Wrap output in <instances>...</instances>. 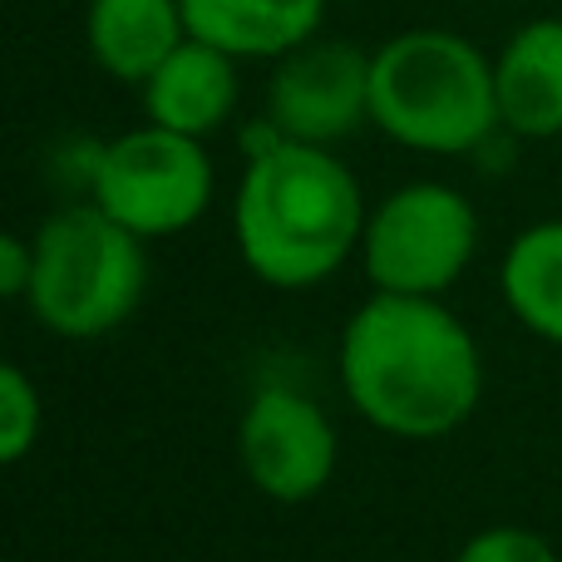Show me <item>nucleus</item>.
I'll return each mask as SVG.
<instances>
[{
	"instance_id": "f257e3e1",
	"label": "nucleus",
	"mask_w": 562,
	"mask_h": 562,
	"mask_svg": "<svg viewBox=\"0 0 562 562\" xmlns=\"http://www.w3.org/2000/svg\"><path fill=\"white\" fill-rule=\"evenodd\" d=\"M336 370L356 415L395 439L454 435L484 395L474 336L439 296H370L340 330Z\"/></svg>"
},
{
	"instance_id": "4468645a",
	"label": "nucleus",
	"mask_w": 562,
	"mask_h": 562,
	"mask_svg": "<svg viewBox=\"0 0 562 562\" xmlns=\"http://www.w3.org/2000/svg\"><path fill=\"white\" fill-rule=\"evenodd\" d=\"M40 390L15 360L0 366V459L20 464L30 454V445L40 439Z\"/></svg>"
},
{
	"instance_id": "39448f33",
	"label": "nucleus",
	"mask_w": 562,
	"mask_h": 562,
	"mask_svg": "<svg viewBox=\"0 0 562 562\" xmlns=\"http://www.w3.org/2000/svg\"><path fill=\"white\" fill-rule=\"evenodd\" d=\"M89 193L114 223H124L144 243L178 237L213 203V158L203 138L144 124L94 154Z\"/></svg>"
},
{
	"instance_id": "f03ea898",
	"label": "nucleus",
	"mask_w": 562,
	"mask_h": 562,
	"mask_svg": "<svg viewBox=\"0 0 562 562\" xmlns=\"http://www.w3.org/2000/svg\"><path fill=\"white\" fill-rule=\"evenodd\" d=\"M360 183L330 148L272 128L237 188V252L267 286L301 291L336 277L366 237Z\"/></svg>"
},
{
	"instance_id": "1a4fd4ad",
	"label": "nucleus",
	"mask_w": 562,
	"mask_h": 562,
	"mask_svg": "<svg viewBox=\"0 0 562 562\" xmlns=\"http://www.w3.org/2000/svg\"><path fill=\"white\" fill-rule=\"evenodd\" d=\"M498 119L518 138L562 134V15L518 25L494 55Z\"/></svg>"
},
{
	"instance_id": "0eeeda50",
	"label": "nucleus",
	"mask_w": 562,
	"mask_h": 562,
	"mask_svg": "<svg viewBox=\"0 0 562 562\" xmlns=\"http://www.w3.org/2000/svg\"><path fill=\"white\" fill-rule=\"evenodd\" d=\"M267 124L296 144H340L370 124V55L350 40H321L286 49L267 79Z\"/></svg>"
},
{
	"instance_id": "7ed1b4c3",
	"label": "nucleus",
	"mask_w": 562,
	"mask_h": 562,
	"mask_svg": "<svg viewBox=\"0 0 562 562\" xmlns=\"http://www.w3.org/2000/svg\"><path fill=\"white\" fill-rule=\"evenodd\" d=\"M370 124L415 154H474L504 128L494 59L454 30H400L370 49Z\"/></svg>"
},
{
	"instance_id": "9b49d317",
	"label": "nucleus",
	"mask_w": 562,
	"mask_h": 562,
	"mask_svg": "<svg viewBox=\"0 0 562 562\" xmlns=\"http://www.w3.org/2000/svg\"><path fill=\"white\" fill-rule=\"evenodd\" d=\"M85 40L109 79L144 85L188 40L183 0H89Z\"/></svg>"
},
{
	"instance_id": "423d86ee",
	"label": "nucleus",
	"mask_w": 562,
	"mask_h": 562,
	"mask_svg": "<svg viewBox=\"0 0 562 562\" xmlns=\"http://www.w3.org/2000/svg\"><path fill=\"white\" fill-rule=\"evenodd\" d=\"M479 247V217L459 188L409 183L366 217L360 257L375 291L439 296L464 277Z\"/></svg>"
},
{
	"instance_id": "2eb2a0df",
	"label": "nucleus",
	"mask_w": 562,
	"mask_h": 562,
	"mask_svg": "<svg viewBox=\"0 0 562 562\" xmlns=\"http://www.w3.org/2000/svg\"><path fill=\"white\" fill-rule=\"evenodd\" d=\"M454 562H562L553 553V543L528 528H484L459 548Z\"/></svg>"
},
{
	"instance_id": "f8f14e48",
	"label": "nucleus",
	"mask_w": 562,
	"mask_h": 562,
	"mask_svg": "<svg viewBox=\"0 0 562 562\" xmlns=\"http://www.w3.org/2000/svg\"><path fill=\"white\" fill-rule=\"evenodd\" d=\"M188 35L233 59H281L326 20V0H183Z\"/></svg>"
},
{
	"instance_id": "6e6552de",
	"label": "nucleus",
	"mask_w": 562,
	"mask_h": 562,
	"mask_svg": "<svg viewBox=\"0 0 562 562\" xmlns=\"http://www.w3.org/2000/svg\"><path fill=\"white\" fill-rule=\"evenodd\" d=\"M336 425L301 390L272 385L243 409L237 459H243V474L252 479V488L267 494L272 504L316 498L336 474Z\"/></svg>"
},
{
	"instance_id": "dca6fc26",
	"label": "nucleus",
	"mask_w": 562,
	"mask_h": 562,
	"mask_svg": "<svg viewBox=\"0 0 562 562\" xmlns=\"http://www.w3.org/2000/svg\"><path fill=\"white\" fill-rule=\"evenodd\" d=\"M30 281H35V243L5 237V243H0V291H5L10 301H25Z\"/></svg>"
},
{
	"instance_id": "9d476101",
	"label": "nucleus",
	"mask_w": 562,
	"mask_h": 562,
	"mask_svg": "<svg viewBox=\"0 0 562 562\" xmlns=\"http://www.w3.org/2000/svg\"><path fill=\"white\" fill-rule=\"evenodd\" d=\"M138 89H144L148 124L207 138L237 109V59L207 40L188 35Z\"/></svg>"
},
{
	"instance_id": "20e7f679",
	"label": "nucleus",
	"mask_w": 562,
	"mask_h": 562,
	"mask_svg": "<svg viewBox=\"0 0 562 562\" xmlns=\"http://www.w3.org/2000/svg\"><path fill=\"white\" fill-rule=\"evenodd\" d=\"M148 286L144 237L104 213L99 203L65 207L35 237L30 311L55 336L94 340L134 316Z\"/></svg>"
},
{
	"instance_id": "ddd939ff",
	"label": "nucleus",
	"mask_w": 562,
	"mask_h": 562,
	"mask_svg": "<svg viewBox=\"0 0 562 562\" xmlns=\"http://www.w3.org/2000/svg\"><path fill=\"white\" fill-rule=\"evenodd\" d=\"M504 301L533 336L562 346V217L514 237L498 267Z\"/></svg>"
}]
</instances>
